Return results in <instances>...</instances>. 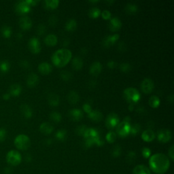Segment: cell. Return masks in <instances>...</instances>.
I'll return each mask as SVG.
<instances>
[{"label":"cell","instance_id":"6da1fadb","mask_svg":"<svg viewBox=\"0 0 174 174\" xmlns=\"http://www.w3.org/2000/svg\"><path fill=\"white\" fill-rule=\"evenodd\" d=\"M149 165L154 172L163 174L167 171L170 165V162L166 155L162 153H158L152 155L150 157Z\"/></svg>","mask_w":174,"mask_h":174},{"label":"cell","instance_id":"7a4b0ae2","mask_svg":"<svg viewBox=\"0 0 174 174\" xmlns=\"http://www.w3.org/2000/svg\"><path fill=\"white\" fill-rule=\"evenodd\" d=\"M72 53L70 50L62 48L58 50L52 57L53 63L57 67H63L71 59Z\"/></svg>","mask_w":174,"mask_h":174},{"label":"cell","instance_id":"3957f363","mask_svg":"<svg viewBox=\"0 0 174 174\" xmlns=\"http://www.w3.org/2000/svg\"><path fill=\"white\" fill-rule=\"evenodd\" d=\"M83 137L85 138L86 146L88 148L95 144L97 146H101L103 144V141L101 140L99 132L94 128H87Z\"/></svg>","mask_w":174,"mask_h":174},{"label":"cell","instance_id":"277c9868","mask_svg":"<svg viewBox=\"0 0 174 174\" xmlns=\"http://www.w3.org/2000/svg\"><path fill=\"white\" fill-rule=\"evenodd\" d=\"M14 142L17 149L21 150H26L31 146V140L30 137L25 134H20V135H17Z\"/></svg>","mask_w":174,"mask_h":174},{"label":"cell","instance_id":"5b68a950","mask_svg":"<svg viewBox=\"0 0 174 174\" xmlns=\"http://www.w3.org/2000/svg\"><path fill=\"white\" fill-rule=\"evenodd\" d=\"M124 96L130 103H136L140 99V93L137 89L129 87L124 90Z\"/></svg>","mask_w":174,"mask_h":174},{"label":"cell","instance_id":"8992f818","mask_svg":"<svg viewBox=\"0 0 174 174\" xmlns=\"http://www.w3.org/2000/svg\"><path fill=\"white\" fill-rule=\"evenodd\" d=\"M22 160L21 155L19 152L16 150H10L6 155L7 163L12 166L19 165Z\"/></svg>","mask_w":174,"mask_h":174},{"label":"cell","instance_id":"52a82bcc","mask_svg":"<svg viewBox=\"0 0 174 174\" xmlns=\"http://www.w3.org/2000/svg\"><path fill=\"white\" fill-rule=\"evenodd\" d=\"M130 126L131 125H130L129 122L123 121L122 122H120L117 126V133L122 137H126L130 134Z\"/></svg>","mask_w":174,"mask_h":174},{"label":"cell","instance_id":"ba28073f","mask_svg":"<svg viewBox=\"0 0 174 174\" xmlns=\"http://www.w3.org/2000/svg\"><path fill=\"white\" fill-rule=\"evenodd\" d=\"M31 6L27 3V0L18 2L15 5L16 12L20 15H24L29 13L31 11Z\"/></svg>","mask_w":174,"mask_h":174},{"label":"cell","instance_id":"9c48e42d","mask_svg":"<svg viewBox=\"0 0 174 174\" xmlns=\"http://www.w3.org/2000/svg\"><path fill=\"white\" fill-rule=\"evenodd\" d=\"M120 123V118L118 114L116 113H111L109 114L106 120V125L108 129H112Z\"/></svg>","mask_w":174,"mask_h":174},{"label":"cell","instance_id":"30bf717a","mask_svg":"<svg viewBox=\"0 0 174 174\" xmlns=\"http://www.w3.org/2000/svg\"><path fill=\"white\" fill-rule=\"evenodd\" d=\"M172 133L171 130L166 129L159 130L157 133L158 140L161 143H167L172 140Z\"/></svg>","mask_w":174,"mask_h":174},{"label":"cell","instance_id":"8fae6325","mask_svg":"<svg viewBox=\"0 0 174 174\" xmlns=\"http://www.w3.org/2000/svg\"><path fill=\"white\" fill-rule=\"evenodd\" d=\"M28 47L30 51L34 54H38L41 51V44L39 40L35 37L31 38L28 42Z\"/></svg>","mask_w":174,"mask_h":174},{"label":"cell","instance_id":"7c38bea8","mask_svg":"<svg viewBox=\"0 0 174 174\" xmlns=\"http://www.w3.org/2000/svg\"><path fill=\"white\" fill-rule=\"evenodd\" d=\"M154 88V84L152 80L145 78L141 83V90L146 94H150Z\"/></svg>","mask_w":174,"mask_h":174},{"label":"cell","instance_id":"4fadbf2b","mask_svg":"<svg viewBox=\"0 0 174 174\" xmlns=\"http://www.w3.org/2000/svg\"><path fill=\"white\" fill-rule=\"evenodd\" d=\"M119 37H120L119 35L117 34L108 35V36H106V37H105L103 38L102 44L105 48H108V47H110L111 46L114 45V44L118 40Z\"/></svg>","mask_w":174,"mask_h":174},{"label":"cell","instance_id":"5bb4252c","mask_svg":"<svg viewBox=\"0 0 174 174\" xmlns=\"http://www.w3.org/2000/svg\"><path fill=\"white\" fill-rule=\"evenodd\" d=\"M122 27V22L117 17H114L111 19L109 23V29L112 32H117L121 30Z\"/></svg>","mask_w":174,"mask_h":174},{"label":"cell","instance_id":"9a60e30c","mask_svg":"<svg viewBox=\"0 0 174 174\" xmlns=\"http://www.w3.org/2000/svg\"><path fill=\"white\" fill-rule=\"evenodd\" d=\"M19 26L23 30H29L32 27V21L30 17L23 16L19 19Z\"/></svg>","mask_w":174,"mask_h":174},{"label":"cell","instance_id":"2e32d148","mask_svg":"<svg viewBox=\"0 0 174 174\" xmlns=\"http://www.w3.org/2000/svg\"><path fill=\"white\" fill-rule=\"evenodd\" d=\"M69 116L73 121H80L83 118V113L82 110L77 108H74L69 112Z\"/></svg>","mask_w":174,"mask_h":174},{"label":"cell","instance_id":"e0dca14e","mask_svg":"<svg viewBox=\"0 0 174 174\" xmlns=\"http://www.w3.org/2000/svg\"><path fill=\"white\" fill-rule=\"evenodd\" d=\"M101 70H102V65L101 64L100 62H98V61L93 63L89 69L90 74L93 76H99L101 72Z\"/></svg>","mask_w":174,"mask_h":174},{"label":"cell","instance_id":"ac0fdd59","mask_svg":"<svg viewBox=\"0 0 174 174\" xmlns=\"http://www.w3.org/2000/svg\"><path fill=\"white\" fill-rule=\"evenodd\" d=\"M38 70L43 75H48L51 73L53 67L48 63L43 62L38 65Z\"/></svg>","mask_w":174,"mask_h":174},{"label":"cell","instance_id":"d6986e66","mask_svg":"<svg viewBox=\"0 0 174 174\" xmlns=\"http://www.w3.org/2000/svg\"><path fill=\"white\" fill-rule=\"evenodd\" d=\"M39 82V77L37 74L31 73L29 74L27 78V85L30 88H34Z\"/></svg>","mask_w":174,"mask_h":174},{"label":"cell","instance_id":"ffe728a7","mask_svg":"<svg viewBox=\"0 0 174 174\" xmlns=\"http://www.w3.org/2000/svg\"><path fill=\"white\" fill-rule=\"evenodd\" d=\"M20 110L22 115L23 116V117H25V118H31L33 115V111L30 106H28L27 104L21 105L20 107Z\"/></svg>","mask_w":174,"mask_h":174},{"label":"cell","instance_id":"44dd1931","mask_svg":"<svg viewBox=\"0 0 174 174\" xmlns=\"http://www.w3.org/2000/svg\"><path fill=\"white\" fill-rule=\"evenodd\" d=\"M54 130L53 126L49 122H43L39 126V130L44 135H49Z\"/></svg>","mask_w":174,"mask_h":174},{"label":"cell","instance_id":"7402d4cb","mask_svg":"<svg viewBox=\"0 0 174 174\" xmlns=\"http://www.w3.org/2000/svg\"><path fill=\"white\" fill-rule=\"evenodd\" d=\"M141 138L146 142H150L155 138V134L154 131L151 129H147L141 134Z\"/></svg>","mask_w":174,"mask_h":174},{"label":"cell","instance_id":"603a6c76","mask_svg":"<svg viewBox=\"0 0 174 174\" xmlns=\"http://www.w3.org/2000/svg\"><path fill=\"white\" fill-rule=\"evenodd\" d=\"M67 100L71 104H77L79 102L80 96L78 93L75 90H71L67 95Z\"/></svg>","mask_w":174,"mask_h":174},{"label":"cell","instance_id":"cb8c5ba5","mask_svg":"<svg viewBox=\"0 0 174 174\" xmlns=\"http://www.w3.org/2000/svg\"><path fill=\"white\" fill-rule=\"evenodd\" d=\"M22 92V87L19 84H13L10 86L9 93L11 96L17 97L21 95Z\"/></svg>","mask_w":174,"mask_h":174},{"label":"cell","instance_id":"d4e9b609","mask_svg":"<svg viewBox=\"0 0 174 174\" xmlns=\"http://www.w3.org/2000/svg\"><path fill=\"white\" fill-rule=\"evenodd\" d=\"M89 118L94 122H100L103 119V114L98 110H92L88 114Z\"/></svg>","mask_w":174,"mask_h":174},{"label":"cell","instance_id":"484cf974","mask_svg":"<svg viewBox=\"0 0 174 174\" xmlns=\"http://www.w3.org/2000/svg\"><path fill=\"white\" fill-rule=\"evenodd\" d=\"M58 42V38L57 35L54 34H49L46 36L44 38V43L47 46H55Z\"/></svg>","mask_w":174,"mask_h":174},{"label":"cell","instance_id":"4316f807","mask_svg":"<svg viewBox=\"0 0 174 174\" xmlns=\"http://www.w3.org/2000/svg\"><path fill=\"white\" fill-rule=\"evenodd\" d=\"M48 101L49 105H50L51 106L55 107L59 106L60 101L59 97L55 93H50L48 97Z\"/></svg>","mask_w":174,"mask_h":174},{"label":"cell","instance_id":"83f0119b","mask_svg":"<svg viewBox=\"0 0 174 174\" xmlns=\"http://www.w3.org/2000/svg\"><path fill=\"white\" fill-rule=\"evenodd\" d=\"M133 174H150L149 169L143 165H139L134 168L133 171Z\"/></svg>","mask_w":174,"mask_h":174},{"label":"cell","instance_id":"f1b7e54d","mask_svg":"<svg viewBox=\"0 0 174 174\" xmlns=\"http://www.w3.org/2000/svg\"><path fill=\"white\" fill-rule=\"evenodd\" d=\"M59 2L58 0H46L44 2L45 8L47 10H54L59 6Z\"/></svg>","mask_w":174,"mask_h":174},{"label":"cell","instance_id":"f546056e","mask_svg":"<svg viewBox=\"0 0 174 174\" xmlns=\"http://www.w3.org/2000/svg\"><path fill=\"white\" fill-rule=\"evenodd\" d=\"M72 67H73L75 70H81L83 67V61L82 58L80 57H74L71 61Z\"/></svg>","mask_w":174,"mask_h":174},{"label":"cell","instance_id":"4dcf8cb0","mask_svg":"<svg viewBox=\"0 0 174 174\" xmlns=\"http://www.w3.org/2000/svg\"><path fill=\"white\" fill-rule=\"evenodd\" d=\"M77 28V22L74 19L68 20L65 25V29L67 31H74Z\"/></svg>","mask_w":174,"mask_h":174},{"label":"cell","instance_id":"1f68e13d","mask_svg":"<svg viewBox=\"0 0 174 174\" xmlns=\"http://www.w3.org/2000/svg\"><path fill=\"white\" fill-rule=\"evenodd\" d=\"M12 29L8 25H3L1 29V34L3 38H10L12 35Z\"/></svg>","mask_w":174,"mask_h":174},{"label":"cell","instance_id":"d6a6232c","mask_svg":"<svg viewBox=\"0 0 174 174\" xmlns=\"http://www.w3.org/2000/svg\"><path fill=\"white\" fill-rule=\"evenodd\" d=\"M148 103H149L150 106L153 108H157L161 103V100L156 95H152L148 100Z\"/></svg>","mask_w":174,"mask_h":174},{"label":"cell","instance_id":"836d02e7","mask_svg":"<svg viewBox=\"0 0 174 174\" xmlns=\"http://www.w3.org/2000/svg\"><path fill=\"white\" fill-rule=\"evenodd\" d=\"M10 69V63L8 61L3 60L0 61V71L2 73L6 74L9 71Z\"/></svg>","mask_w":174,"mask_h":174},{"label":"cell","instance_id":"e575fe53","mask_svg":"<svg viewBox=\"0 0 174 174\" xmlns=\"http://www.w3.org/2000/svg\"><path fill=\"white\" fill-rule=\"evenodd\" d=\"M67 135V131H66V130H65V129L58 130L55 133L56 139L59 141H63L66 140Z\"/></svg>","mask_w":174,"mask_h":174},{"label":"cell","instance_id":"d590c367","mask_svg":"<svg viewBox=\"0 0 174 174\" xmlns=\"http://www.w3.org/2000/svg\"><path fill=\"white\" fill-rule=\"evenodd\" d=\"M101 15V10L97 7H93L89 11V16L91 19H97Z\"/></svg>","mask_w":174,"mask_h":174},{"label":"cell","instance_id":"8d00e7d4","mask_svg":"<svg viewBox=\"0 0 174 174\" xmlns=\"http://www.w3.org/2000/svg\"><path fill=\"white\" fill-rule=\"evenodd\" d=\"M125 11L129 14H135L138 11V7L136 4L129 3L126 5Z\"/></svg>","mask_w":174,"mask_h":174},{"label":"cell","instance_id":"74e56055","mask_svg":"<svg viewBox=\"0 0 174 174\" xmlns=\"http://www.w3.org/2000/svg\"><path fill=\"white\" fill-rule=\"evenodd\" d=\"M50 118L53 122L58 123L61 122V119H62V117H61V114L59 113V112H53L50 114Z\"/></svg>","mask_w":174,"mask_h":174},{"label":"cell","instance_id":"f35d334b","mask_svg":"<svg viewBox=\"0 0 174 174\" xmlns=\"http://www.w3.org/2000/svg\"><path fill=\"white\" fill-rule=\"evenodd\" d=\"M60 76H61V78H62V80H63L64 81H66V82L70 81V80H71V78H72L71 73H70V71H68L67 70H63L61 71L60 74Z\"/></svg>","mask_w":174,"mask_h":174},{"label":"cell","instance_id":"ab89813d","mask_svg":"<svg viewBox=\"0 0 174 174\" xmlns=\"http://www.w3.org/2000/svg\"><path fill=\"white\" fill-rule=\"evenodd\" d=\"M117 133L113 132V131H110L107 133V135L106 136V139L108 141L109 143H114V141L117 140Z\"/></svg>","mask_w":174,"mask_h":174},{"label":"cell","instance_id":"60d3db41","mask_svg":"<svg viewBox=\"0 0 174 174\" xmlns=\"http://www.w3.org/2000/svg\"><path fill=\"white\" fill-rule=\"evenodd\" d=\"M120 70L122 72H124V73H127V72L130 71L131 70V66L129 63H122L119 66Z\"/></svg>","mask_w":174,"mask_h":174},{"label":"cell","instance_id":"b9f144b4","mask_svg":"<svg viewBox=\"0 0 174 174\" xmlns=\"http://www.w3.org/2000/svg\"><path fill=\"white\" fill-rule=\"evenodd\" d=\"M141 130V126L139 124H135L133 125H131L130 126V134H132V135H137Z\"/></svg>","mask_w":174,"mask_h":174},{"label":"cell","instance_id":"7bdbcfd3","mask_svg":"<svg viewBox=\"0 0 174 174\" xmlns=\"http://www.w3.org/2000/svg\"><path fill=\"white\" fill-rule=\"evenodd\" d=\"M46 31V27L44 24H39L37 27V34L39 35H43Z\"/></svg>","mask_w":174,"mask_h":174},{"label":"cell","instance_id":"ee69618b","mask_svg":"<svg viewBox=\"0 0 174 174\" xmlns=\"http://www.w3.org/2000/svg\"><path fill=\"white\" fill-rule=\"evenodd\" d=\"M86 129H87L86 126L83 125L78 126L77 129H76V132L78 135H82L83 136V135H84V133H85Z\"/></svg>","mask_w":174,"mask_h":174},{"label":"cell","instance_id":"f6af8a7d","mask_svg":"<svg viewBox=\"0 0 174 174\" xmlns=\"http://www.w3.org/2000/svg\"><path fill=\"white\" fill-rule=\"evenodd\" d=\"M121 146H116L114 148L113 150H112V155H113V157H117L118 156L121 155Z\"/></svg>","mask_w":174,"mask_h":174},{"label":"cell","instance_id":"bcb514c9","mask_svg":"<svg viewBox=\"0 0 174 174\" xmlns=\"http://www.w3.org/2000/svg\"><path fill=\"white\" fill-rule=\"evenodd\" d=\"M7 136V131L4 128H0V142L4 141Z\"/></svg>","mask_w":174,"mask_h":174},{"label":"cell","instance_id":"7dc6e473","mask_svg":"<svg viewBox=\"0 0 174 174\" xmlns=\"http://www.w3.org/2000/svg\"><path fill=\"white\" fill-rule=\"evenodd\" d=\"M48 23L50 24V26L54 27V26H56L57 23H58V19L56 16L53 15L49 18L48 19Z\"/></svg>","mask_w":174,"mask_h":174},{"label":"cell","instance_id":"c3c4849f","mask_svg":"<svg viewBox=\"0 0 174 174\" xmlns=\"http://www.w3.org/2000/svg\"><path fill=\"white\" fill-rule=\"evenodd\" d=\"M101 15L102 16V18L105 20H108V19H110L111 18V12L110 11H108L107 10H103L102 12H101Z\"/></svg>","mask_w":174,"mask_h":174},{"label":"cell","instance_id":"681fc988","mask_svg":"<svg viewBox=\"0 0 174 174\" xmlns=\"http://www.w3.org/2000/svg\"><path fill=\"white\" fill-rule=\"evenodd\" d=\"M82 109H83V110H84L87 114H89L90 112L93 110L91 106H90V105L88 103H85L83 104Z\"/></svg>","mask_w":174,"mask_h":174},{"label":"cell","instance_id":"f907efd6","mask_svg":"<svg viewBox=\"0 0 174 174\" xmlns=\"http://www.w3.org/2000/svg\"><path fill=\"white\" fill-rule=\"evenodd\" d=\"M141 152H142L143 157L146 158L150 157V156L151 154V151L148 148H144Z\"/></svg>","mask_w":174,"mask_h":174},{"label":"cell","instance_id":"816d5d0a","mask_svg":"<svg viewBox=\"0 0 174 174\" xmlns=\"http://www.w3.org/2000/svg\"><path fill=\"white\" fill-rule=\"evenodd\" d=\"M20 65H21V67H22L23 68H25V69H28L29 67H30V62H29V61H27V60L21 61L20 62Z\"/></svg>","mask_w":174,"mask_h":174},{"label":"cell","instance_id":"f5cc1de1","mask_svg":"<svg viewBox=\"0 0 174 174\" xmlns=\"http://www.w3.org/2000/svg\"><path fill=\"white\" fill-rule=\"evenodd\" d=\"M135 157H136L135 153L134 152H130L127 156L128 161H133V160H134V159L135 158Z\"/></svg>","mask_w":174,"mask_h":174},{"label":"cell","instance_id":"db71d44e","mask_svg":"<svg viewBox=\"0 0 174 174\" xmlns=\"http://www.w3.org/2000/svg\"><path fill=\"white\" fill-rule=\"evenodd\" d=\"M174 152V146H173V145H172V146H171V148H169V152H168L169 157L171 158V159H172V161L174 159V152Z\"/></svg>","mask_w":174,"mask_h":174},{"label":"cell","instance_id":"11a10c76","mask_svg":"<svg viewBox=\"0 0 174 174\" xmlns=\"http://www.w3.org/2000/svg\"><path fill=\"white\" fill-rule=\"evenodd\" d=\"M107 65L109 68L114 69L116 67V66H117V63H116L114 61H110L108 62Z\"/></svg>","mask_w":174,"mask_h":174},{"label":"cell","instance_id":"9f6ffc18","mask_svg":"<svg viewBox=\"0 0 174 174\" xmlns=\"http://www.w3.org/2000/svg\"><path fill=\"white\" fill-rule=\"evenodd\" d=\"M27 2L31 6H35L39 3V1H37V0H27Z\"/></svg>","mask_w":174,"mask_h":174},{"label":"cell","instance_id":"6f0895ef","mask_svg":"<svg viewBox=\"0 0 174 174\" xmlns=\"http://www.w3.org/2000/svg\"><path fill=\"white\" fill-rule=\"evenodd\" d=\"M10 97H11V95H10V94L9 93H4V94H3V96H2L3 99H4V100H8V99H10Z\"/></svg>","mask_w":174,"mask_h":174},{"label":"cell","instance_id":"680465c9","mask_svg":"<svg viewBox=\"0 0 174 174\" xmlns=\"http://www.w3.org/2000/svg\"><path fill=\"white\" fill-rule=\"evenodd\" d=\"M119 50H122V49H124V50H125V49L126 48H125V44L124 43H121V44H119Z\"/></svg>","mask_w":174,"mask_h":174},{"label":"cell","instance_id":"91938a15","mask_svg":"<svg viewBox=\"0 0 174 174\" xmlns=\"http://www.w3.org/2000/svg\"><path fill=\"white\" fill-rule=\"evenodd\" d=\"M168 98H169V99H168L169 101H170V103H173V95H171Z\"/></svg>","mask_w":174,"mask_h":174},{"label":"cell","instance_id":"94428289","mask_svg":"<svg viewBox=\"0 0 174 174\" xmlns=\"http://www.w3.org/2000/svg\"><path fill=\"white\" fill-rule=\"evenodd\" d=\"M134 108V105L133 103H130L129 105V110H133V109Z\"/></svg>","mask_w":174,"mask_h":174},{"label":"cell","instance_id":"6125c7cd","mask_svg":"<svg viewBox=\"0 0 174 174\" xmlns=\"http://www.w3.org/2000/svg\"><path fill=\"white\" fill-rule=\"evenodd\" d=\"M17 38L21 39V38H23V35H22L21 33H18V34H17Z\"/></svg>","mask_w":174,"mask_h":174}]
</instances>
